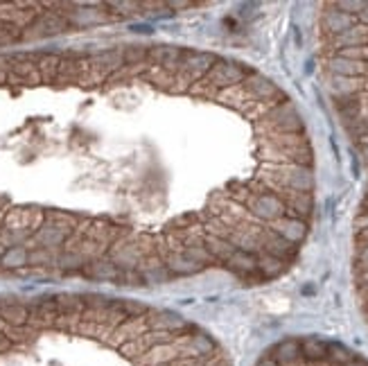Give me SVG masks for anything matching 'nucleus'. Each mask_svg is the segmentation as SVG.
Returning <instances> with one entry per match:
<instances>
[{
  "instance_id": "1",
  "label": "nucleus",
  "mask_w": 368,
  "mask_h": 366,
  "mask_svg": "<svg viewBox=\"0 0 368 366\" xmlns=\"http://www.w3.org/2000/svg\"><path fill=\"white\" fill-rule=\"evenodd\" d=\"M174 346L179 350V360L181 358H210L217 350L213 337H208L206 333H201V330H194V328L174 337Z\"/></svg>"
},
{
  "instance_id": "2",
  "label": "nucleus",
  "mask_w": 368,
  "mask_h": 366,
  "mask_svg": "<svg viewBox=\"0 0 368 366\" xmlns=\"http://www.w3.org/2000/svg\"><path fill=\"white\" fill-rule=\"evenodd\" d=\"M206 82H208L213 88H231V86H237L242 84L247 79V71L239 64H233V61H224V59H217L213 64V68L208 71V75L203 77Z\"/></svg>"
},
{
  "instance_id": "3",
  "label": "nucleus",
  "mask_w": 368,
  "mask_h": 366,
  "mask_svg": "<svg viewBox=\"0 0 368 366\" xmlns=\"http://www.w3.org/2000/svg\"><path fill=\"white\" fill-rule=\"evenodd\" d=\"M147 324H149V330H160V333H170L174 337L188 333V330L192 328L181 314L170 312V310H149Z\"/></svg>"
},
{
  "instance_id": "4",
  "label": "nucleus",
  "mask_w": 368,
  "mask_h": 366,
  "mask_svg": "<svg viewBox=\"0 0 368 366\" xmlns=\"http://www.w3.org/2000/svg\"><path fill=\"white\" fill-rule=\"evenodd\" d=\"M149 314V312H147ZM149 330V324H147V317H138V319H124V321L113 330V335L109 337V341H107V346H111V348H116L118 350V346H122L124 341H131V339H136V337H143L145 333Z\"/></svg>"
},
{
  "instance_id": "5",
  "label": "nucleus",
  "mask_w": 368,
  "mask_h": 366,
  "mask_svg": "<svg viewBox=\"0 0 368 366\" xmlns=\"http://www.w3.org/2000/svg\"><path fill=\"white\" fill-rule=\"evenodd\" d=\"M118 271L120 269L113 265L109 258H100V260L88 262V265L84 267V271H82V276L88 278V281H97V283H116Z\"/></svg>"
},
{
  "instance_id": "6",
  "label": "nucleus",
  "mask_w": 368,
  "mask_h": 366,
  "mask_svg": "<svg viewBox=\"0 0 368 366\" xmlns=\"http://www.w3.org/2000/svg\"><path fill=\"white\" fill-rule=\"evenodd\" d=\"M179 360V350L172 344H158L154 348H149L141 360H136L138 366H158V364H174Z\"/></svg>"
},
{
  "instance_id": "7",
  "label": "nucleus",
  "mask_w": 368,
  "mask_h": 366,
  "mask_svg": "<svg viewBox=\"0 0 368 366\" xmlns=\"http://www.w3.org/2000/svg\"><path fill=\"white\" fill-rule=\"evenodd\" d=\"M167 271L172 276H194V273L203 271L206 267L199 265V262H194L192 258H188L186 254H167L163 258Z\"/></svg>"
},
{
  "instance_id": "8",
  "label": "nucleus",
  "mask_w": 368,
  "mask_h": 366,
  "mask_svg": "<svg viewBox=\"0 0 368 366\" xmlns=\"http://www.w3.org/2000/svg\"><path fill=\"white\" fill-rule=\"evenodd\" d=\"M251 208L258 217H264V220H280L285 213V206L278 197L273 194H260L251 201Z\"/></svg>"
},
{
  "instance_id": "9",
  "label": "nucleus",
  "mask_w": 368,
  "mask_h": 366,
  "mask_svg": "<svg viewBox=\"0 0 368 366\" xmlns=\"http://www.w3.org/2000/svg\"><path fill=\"white\" fill-rule=\"evenodd\" d=\"M271 124H273L275 129H280V131H296V129H301V120H298L294 107H290V105H285V107L275 109L271 113Z\"/></svg>"
},
{
  "instance_id": "10",
  "label": "nucleus",
  "mask_w": 368,
  "mask_h": 366,
  "mask_svg": "<svg viewBox=\"0 0 368 366\" xmlns=\"http://www.w3.org/2000/svg\"><path fill=\"white\" fill-rule=\"evenodd\" d=\"M203 244H206V249L210 251V256L215 258V262L217 260H222V262H226L228 258H231L233 254H235V247H233V242L231 240H222V237H213V235H206L203 237Z\"/></svg>"
},
{
  "instance_id": "11",
  "label": "nucleus",
  "mask_w": 368,
  "mask_h": 366,
  "mask_svg": "<svg viewBox=\"0 0 368 366\" xmlns=\"http://www.w3.org/2000/svg\"><path fill=\"white\" fill-rule=\"evenodd\" d=\"M298 358H301V341L285 339V341H280V344L273 348V358L271 360H275L280 366H285V364L296 362Z\"/></svg>"
},
{
  "instance_id": "12",
  "label": "nucleus",
  "mask_w": 368,
  "mask_h": 366,
  "mask_svg": "<svg viewBox=\"0 0 368 366\" xmlns=\"http://www.w3.org/2000/svg\"><path fill=\"white\" fill-rule=\"evenodd\" d=\"M226 267H231L237 273H253L258 269V260L249 251H235V254L226 260Z\"/></svg>"
},
{
  "instance_id": "13",
  "label": "nucleus",
  "mask_w": 368,
  "mask_h": 366,
  "mask_svg": "<svg viewBox=\"0 0 368 366\" xmlns=\"http://www.w3.org/2000/svg\"><path fill=\"white\" fill-rule=\"evenodd\" d=\"M149 84H154L158 88H167V90H174V75L163 71V68H158V66H149L147 68V73L143 75Z\"/></svg>"
},
{
  "instance_id": "14",
  "label": "nucleus",
  "mask_w": 368,
  "mask_h": 366,
  "mask_svg": "<svg viewBox=\"0 0 368 366\" xmlns=\"http://www.w3.org/2000/svg\"><path fill=\"white\" fill-rule=\"evenodd\" d=\"M275 233H278L283 240H287V242H294V240H301L303 237L305 226H303L301 220H283L278 224V231H275Z\"/></svg>"
},
{
  "instance_id": "15",
  "label": "nucleus",
  "mask_w": 368,
  "mask_h": 366,
  "mask_svg": "<svg viewBox=\"0 0 368 366\" xmlns=\"http://www.w3.org/2000/svg\"><path fill=\"white\" fill-rule=\"evenodd\" d=\"M124 66H143L147 64V45H126L122 48Z\"/></svg>"
},
{
  "instance_id": "16",
  "label": "nucleus",
  "mask_w": 368,
  "mask_h": 366,
  "mask_svg": "<svg viewBox=\"0 0 368 366\" xmlns=\"http://www.w3.org/2000/svg\"><path fill=\"white\" fill-rule=\"evenodd\" d=\"M113 285H120V288H143L145 278L138 269H122L118 271V278Z\"/></svg>"
},
{
  "instance_id": "17",
  "label": "nucleus",
  "mask_w": 368,
  "mask_h": 366,
  "mask_svg": "<svg viewBox=\"0 0 368 366\" xmlns=\"http://www.w3.org/2000/svg\"><path fill=\"white\" fill-rule=\"evenodd\" d=\"M290 186L298 192H307L309 188H312V175H309L307 170L294 167L292 175H290Z\"/></svg>"
},
{
  "instance_id": "18",
  "label": "nucleus",
  "mask_w": 368,
  "mask_h": 366,
  "mask_svg": "<svg viewBox=\"0 0 368 366\" xmlns=\"http://www.w3.org/2000/svg\"><path fill=\"white\" fill-rule=\"evenodd\" d=\"M194 224H199V215L197 213H183V215H177L174 220L167 224V228L172 231H188Z\"/></svg>"
},
{
  "instance_id": "19",
  "label": "nucleus",
  "mask_w": 368,
  "mask_h": 366,
  "mask_svg": "<svg viewBox=\"0 0 368 366\" xmlns=\"http://www.w3.org/2000/svg\"><path fill=\"white\" fill-rule=\"evenodd\" d=\"M107 9H113L111 16H131V14H138V11L143 9L141 3H105Z\"/></svg>"
},
{
  "instance_id": "20",
  "label": "nucleus",
  "mask_w": 368,
  "mask_h": 366,
  "mask_svg": "<svg viewBox=\"0 0 368 366\" xmlns=\"http://www.w3.org/2000/svg\"><path fill=\"white\" fill-rule=\"evenodd\" d=\"M143 273V278H145V285H163V283H170L172 278V273L167 271V267H158V269H152V271H141Z\"/></svg>"
},
{
  "instance_id": "21",
  "label": "nucleus",
  "mask_w": 368,
  "mask_h": 366,
  "mask_svg": "<svg viewBox=\"0 0 368 366\" xmlns=\"http://www.w3.org/2000/svg\"><path fill=\"white\" fill-rule=\"evenodd\" d=\"M122 307L126 319H138V317H147V312L152 310L149 305H145L143 301H131V299H122Z\"/></svg>"
},
{
  "instance_id": "22",
  "label": "nucleus",
  "mask_w": 368,
  "mask_h": 366,
  "mask_svg": "<svg viewBox=\"0 0 368 366\" xmlns=\"http://www.w3.org/2000/svg\"><path fill=\"white\" fill-rule=\"evenodd\" d=\"M183 254H186L188 258H192L194 262H199V265H203V267H208V265H213V262H215V258L210 256V251L206 249V244H201V247H190V249L183 251Z\"/></svg>"
},
{
  "instance_id": "23",
  "label": "nucleus",
  "mask_w": 368,
  "mask_h": 366,
  "mask_svg": "<svg viewBox=\"0 0 368 366\" xmlns=\"http://www.w3.org/2000/svg\"><path fill=\"white\" fill-rule=\"evenodd\" d=\"M258 269L264 273V276H278V273L283 271V260L273 258V256H264L258 262Z\"/></svg>"
},
{
  "instance_id": "24",
  "label": "nucleus",
  "mask_w": 368,
  "mask_h": 366,
  "mask_svg": "<svg viewBox=\"0 0 368 366\" xmlns=\"http://www.w3.org/2000/svg\"><path fill=\"white\" fill-rule=\"evenodd\" d=\"M326 28L332 32H346V30H350V16H343L339 11L335 14V11H332V14H328V18H326Z\"/></svg>"
},
{
  "instance_id": "25",
  "label": "nucleus",
  "mask_w": 368,
  "mask_h": 366,
  "mask_svg": "<svg viewBox=\"0 0 368 366\" xmlns=\"http://www.w3.org/2000/svg\"><path fill=\"white\" fill-rule=\"evenodd\" d=\"M332 68H335L337 73L352 75V73L360 71V64H352V61H348V59H337V61H332Z\"/></svg>"
},
{
  "instance_id": "26",
  "label": "nucleus",
  "mask_w": 368,
  "mask_h": 366,
  "mask_svg": "<svg viewBox=\"0 0 368 366\" xmlns=\"http://www.w3.org/2000/svg\"><path fill=\"white\" fill-rule=\"evenodd\" d=\"M165 7H170V9H188V7H192V3H181V0H177V3H165Z\"/></svg>"
},
{
  "instance_id": "27",
  "label": "nucleus",
  "mask_w": 368,
  "mask_h": 366,
  "mask_svg": "<svg viewBox=\"0 0 368 366\" xmlns=\"http://www.w3.org/2000/svg\"><path fill=\"white\" fill-rule=\"evenodd\" d=\"M339 7L341 9H360L362 5L360 3H339Z\"/></svg>"
},
{
  "instance_id": "28",
  "label": "nucleus",
  "mask_w": 368,
  "mask_h": 366,
  "mask_svg": "<svg viewBox=\"0 0 368 366\" xmlns=\"http://www.w3.org/2000/svg\"><path fill=\"white\" fill-rule=\"evenodd\" d=\"M362 18H364V20L368 23V9H364V11H362Z\"/></svg>"
},
{
  "instance_id": "29",
  "label": "nucleus",
  "mask_w": 368,
  "mask_h": 366,
  "mask_svg": "<svg viewBox=\"0 0 368 366\" xmlns=\"http://www.w3.org/2000/svg\"><path fill=\"white\" fill-rule=\"evenodd\" d=\"M158 366H174V364H158Z\"/></svg>"
}]
</instances>
